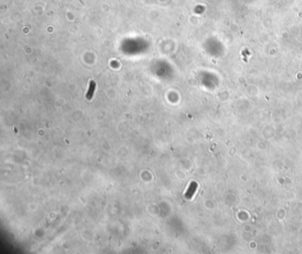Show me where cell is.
Returning a JSON list of instances; mask_svg holds the SVG:
<instances>
[{"instance_id":"7a4b0ae2","label":"cell","mask_w":302,"mask_h":254,"mask_svg":"<svg viewBox=\"0 0 302 254\" xmlns=\"http://www.w3.org/2000/svg\"><path fill=\"white\" fill-rule=\"evenodd\" d=\"M195 189H196V183H192V184L190 185V188H189V190L187 191L186 197H187V198H190V197L192 196L193 193H194Z\"/></svg>"},{"instance_id":"6da1fadb","label":"cell","mask_w":302,"mask_h":254,"mask_svg":"<svg viewBox=\"0 0 302 254\" xmlns=\"http://www.w3.org/2000/svg\"><path fill=\"white\" fill-rule=\"evenodd\" d=\"M95 89H96V83L94 81H91L90 83V86H89V90L87 92V94H86V98L88 100H91L92 97H93V94H94V92H95Z\"/></svg>"}]
</instances>
